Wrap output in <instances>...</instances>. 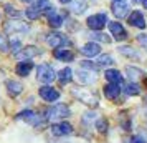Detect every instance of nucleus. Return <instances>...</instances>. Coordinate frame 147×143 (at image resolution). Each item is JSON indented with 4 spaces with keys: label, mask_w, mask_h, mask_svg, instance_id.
<instances>
[{
    "label": "nucleus",
    "mask_w": 147,
    "mask_h": 143,
    "mask_svg": "<svg viewBox=\"0 0 147 143\" xmlns=\"http://www.w3.org/2000/svg\"><path fill=\"white\" fill-rule=\"evenodd\" d=\"M73 95L78 96L81 102L84 103V105H88V107H93V108H96V107L99 105V98H98V95L94 93L93 90H89V88L73 90Z\"/></svg>",
    "instance_id": "1"
},
{
    "label": "nucleus",
    "mask_w": 147,
    "mask_h": 143,
    "mask_svg": "<svg viewBox=\"0 0 147 143\" xmlns=\"http://www.w3.org/2000/svg\"><path fill=\"white\" fill-rule=\"evenodd\" d=\"M56 78V72L53 70L51 65H48V63H41L38 65L36 68V80L41 83H51Z\"/></svg>",
    "instance_id": "2"
},
{
    "label": "nucleus",
    "mask_w": 147,
    "mask_h": 143,
    "mask_svg": "<svg viewBox=\"0 0 147 143\" xmlns=\"http://www.w3.org/2000/svg\"><path fill=\"white\" fill-rule=\"evenodd\" d=\"M68 116H71V110L66 105H53L47 112V118L50 120H65Z\"/></svg>",
    "instance_id": "3"
},
{
    "label": "nucleus",
    "mask_w": 147,
    "mask_h": 143,
    "mask_svg": "<svg viewBox=\"0 0 147 143\" xmlns=\"http://www.w3.org/2000/svg\"><path fill=\"white\" fill-rule=\"evenodd\" d=\"M47 43L51 48H61V47H69L71 40L63 34H50L47 37Z\"/></svg>",
    "instance_id": "4"
},
{
    "label": "nucleus",
    "mask_w": 147,
    "mask_h": 143,
    "mask_svg": "<svg viewBox=\"0 0 147 143\" xmlns=\"http://www.w3.org/2000/svg\"><path fill=\"white\" fill-rule=\"evenodd\" d=\"M3 28H5L7 34H27L30 30V25L20 20H8V22H5Z\"/></svg>",
    "instance_id": "5"
},
{
    "label": "nucleus",
    "mask_w": 147,
    "mask_h": 143,
    "mask_svg": "<svg viewBox=\"0 0 147 143\" xmlns=\"http://www.w3.org/2000/svg\"><path fill=\"white\" fill-rule=\"evenodd\" d=\"M17 120H25L27 123L33 125V127H41V125H43V122H45V120H41V118H40V115H36V113H35V112H32V110L20 112V113L17 115Z\"/></svg>",
    "instance_id": "6"
},
{
    "label": "nucleus",
    "mask_w": 147,
    "mask_h": 143,
    "mask_svg": "<svg viewBox=\"0 0 147 143\" xmlns=\"http://www.w3.org/2000/svg\"><path fill=\"white\" fill-rule=\"evenodd\" d=\"M106 22H107L106 14H94L86 20V23H88V27L91 28V30H98V32H99V30L104 28Z\"/></svg>",
    "instance_id": "7"
},
{
    "label": "nucleus",
    "mask_w": 147,
    "mask_h": 143,
    "mask_svg": "<svg viewBox=\"0 0 147 143\" xmlns=\"http://www.w3.org/2000/svg\"><path fill=\"white\" fill-rule=\"evenodd\" d=\"M50 130H51V135H55V136H66V135H71L73 133V127L68 122L55 123V125H51Z\"/></svg>",
    "instance_id": "8"
},
{
    "label": "nucleus",
    "mask_w": 147,
    "mask_h": 143,
    "mask_svg": "<svg viewBox=\"0 0 147 143\" xmlns=\"http://www.w3.org/2000/svg\"><path fill=\"white\" fill-rule=\"evenodd\" d=\"M40 96L45 100V102H56L58 98H60V92L53 87H50V85H45V87H41L40 88Z\"/></svg>",
    "instance_id": "9"
},
{
    "label": "nucleus",
    "mask_w": 147,
    "mask_h": 143,
    "mask_svg": "<svg viewBox=\"0 0 147 143\" xmlns=\"http://www.w3.org/2000/svg\"><path fill=\"white\" fill-rule=\"evenodd\" d=\"M109 30H111L113 37L117 42H122V40L127 38V32L124 30V27L121 25L119 22H111V23H109Z\"/></svg>",
    "instance_id": "10"
},
{
    "label": "nucleus",
    "mask_w": 147,
    "mask_h": 143,
    "mask_svg": "<svg viewBox=\"0 0 147 143\" xmlns=\"http://www.w3.org/2000/svg\"><path fill=\"white\" fill-rule=\"evenodd\" d=\"M127 12H129V5H127L126 0H116L113 3V14L117 17V18H122L126 17Z\"/></svg>",
    "instance_id": "11"
},
{
    "label": "nucleus",
    "mask_w": 147,
    "mask_h": 143,
    "mask_svg": "<svg viewBox=\"0 0 147 143\" xmlns=\"http://www.w3.org/2000/svg\"><path fill=\"white\" fill-rule=\"evenodd\" d=\"M127 22H129V25H132V27H136V28H144V27H146V18H144V14L139 12V10H136V12H132V14L129 15Z\"/></svg>",
    "instance_id": "12"
},
{
    "label": "nucleus",
    "mask_w": 147,
    "mask_h": 143,
    "mask_svg": "<svg viewBox=\"0 0 147 143\" xmlns=\"http://www.w3.org/2000/svg\"><path fill=\"white\" fill-rule=\"evenodd\" d=\"M80 52L84 55V57H91V58H93V57L101 53V47H99V43H96V42H89V43H86V45L81 47Z\"/></svg>",
    "instance_id": "13"
},
{
    "label": "nucleus",
    "mask_w": 147,
    "mask_h": 143,
    "mask_svg": "<svg viewBox=\"0 0 147 143\" xmlns=\"http://www.w3.org/2000/svg\"><path fill=\"white\" fill-rule=\"evenodd\" d=\"M121 93V87L119 83H109L104 87V96L107 100H117V96Z\"/></svg>",
    "instance_id": "14"
},
{
    "label": "nucleus",
    "mask_w": 147,
    "mask_h": 143,
    "mask_svg": "<svg viewBox=\"0 0 147 143\" xmlns=\"http://www.w3.org/2000/svg\"><path fill=\"white\" fill-rule=\"evenodd\" d=\"M96 72L91 73V70H86V68H83L78 72V82L84 83V85H91V83L96 82V75H94Z\"/></svg>",
    "instance_id": "15"
},
{
    "label": "nucleus",
    "mask_w": 147,
    "mask_h": 143,
    "mask_svg": "<svg viewBox=\"0 0 147 143\" xmlns=\"http://www.w3.org/2000/svg\"><path fill=\"white\" fill-rule=\"evenodd\" d=\"M53 55H55V58H58L61 62H73V58H74L73 52H69L68 48H55Z\"/></svg>",
    "instance_id": "16"
},
{
    "label": "nucleus",
    "mask_w": 147,
    "mask_h": 143,
    "mask_svg": "<svg viewBox=\"0 0 147 143\" xmlns=\"http://www.w3.org/2000/svg\"><path fill=\"white\" fill-rule=\"evenodd\" d=\"M7 92L10 96H17L20 95L22 92H23V85L20 82H15V80H7Z\"/></svg>",
    "instance_id": "17"
},
{
    "label": "nucleus",
    "mask_w": 147,
    "mask_h": 143,
    "mask_svg": "<svg viewBox=\"0 0 147 143\" xmlns=\"http://www.w3.org/2000/svg\"><path fill=\"white\" fill-rule=\"evenodd\" d=\"M104 77H106V80L109 83H122V75H121L119 70H116V68H109L104 72Z\"/></svg>",
    "instance_id": "18"
},
{
    "label": "nucleus",
    "mask_w": 147,
    "mask_h": 143,
    "mask_svg": "<svg viewBox=\"0 0 147 143\" xmlns=\"http://www.w3.org/2000/svg\"><path fill=\"white\" fill-rule=\"evenodd\" d=\"M48 12H50V17H48V23H50V27L60 28L61 25H63V17H61L60 14H56L55 8H50Z\"/></svg>",
    "instance_id": "19"
},
{
    "label": "nucleus",
    "mask_w": 147,
    "mask_h": 143,
    "mask_svg": "<svg viewBox=\"0 0 147 143\" xmlns=\"http://www.w3.org/2000/svg\"><path fill=\"white\" fill-rule=\"evenodd\" d=\"M88 10L86 0H71V12L74 15H81Z\"/></svg>",
    "instance_id": "20"
},
{
    "label": "nucleus",
    "mask_w": 147,
    "mask_h": 143,
    "mask_svg": "<svg viewBox=\"0 0 147 143\" xmlns=\"http://www.w3.org/2000/svg\"><path fill=\"white\" fill-rule=\"evenodd\" d=\"M32 68H33V63L32 62H18L15 72H17V75H20V77H27L32 72Z\"/></svg>",
    "instance_id": "21"
},
{
    "label": "nucleus",
    "mask_w": 147,
    "mask_h": 143,
    "mask_svg": "<svg viewBox=\"0 0 147 143\" xmlns=\"http://www.w3.org/2000/svg\"><path fill=\"white\" fill-rule=\"evenodd\" d=\"M58 80H60L61 85H66V83H69L71 80H73V70L69 67L63 68V70H60V73H58Z\"/></svg>",
    "instance_id": "22"
},
{
    "label": "nucleus",
    "mask_w": 147,
    "mask_h": 143,
    "mask_svg": "<svg viewBox=\"0 0 147 143\" xmlns=\"http://www.w3.org/2000/svg\"><path fill=\"white\" fill-rule=\"evenodd\" d=\"M41 52L38 50L36 47H33V45H30V47H23V50H22L20 53H18V57H25V58H32V57H36V55H40Z\"/></svg>",
    "instance_id": "23"
},
{
    "label": "nucleus",
    "mask_w": 147,
    "mask_h": 143,
    "mask_svg": "<svg viewBox=\"0 0 147 143\" xmlns=\"http://www.w3.org/2000/svg\"><path fill=\"white\" fill-rule=\"evenodd\" d=\"M126 73H127V77L131 78V82H136L139 77H144L146 73L140 70V68H136V67H126Z\"/></svg>",
    "instance_id": "24"
},
{
    "label": "nucleus",
    "mask_w": 147,
    "mask_h": 143,
    "mask_svg": "<svg viewBox=\"0 0 147 143\" xmlns=\"http://www.w3.org/2000/svg\"><path fill=\"white\" fill-rule=\"evenodd\" d=\"M119 52H121L122 55L129 57V58H132V60H139V58H140V53H139V52H136V50H134V48H131V47H121Z\"/></svg>",
    "instance_id": "25"
},
{
    "label": "nucleus",
    "mask_w": 147,
    "mask_h": 143,
    "mask_svg": "<svg viewBox=\"0 0 147 143\" xmlns=\"http://www.w3.org/2000/svg\"><path fill=\"white\" fill-rule=\"evenodd\" d=\"M124 92H126L127 95L134 96V95H139V93H140V88H139V85H137L136 82H129V83L126 85Z\"/></svg>",
    "instance_id": "26"
},
{
    "label": "nucleus",
    "mask_w": 147,
    "mask_h": 143,
    "mask_svg": "<svg viewBox=\"0 0 147 143\" xmlns=\"http://www.w3.org/2000/svg\"><path fill=\"white\" fill-rule=\"evenodd\" d=\"M98 65L99 67H111V65H114V58L111 55H101L98 58Z\"/></svg>",
    "instance_id": "27"
},
{
    "label": "nucleus",
    "mask_w": 147,
    "mask_h": 143,
    "mask_svg": "<svg viewBox=\"0 0 147 143\" xmlns=\"http://www.w3.org/2000/svg\"><path fill=\"white\" fill-rule=\"evenodd\" d=\"M96 128L99 133H107V130H109V123H107L106 118H99L98 122H96Z\"/></svg>",
    "instance_id": "28"
},
{
    "label": "nucleus",
    "mask_w": 147,
    "mask_h": 143,
    "mask_svg": "<svg viewBox=\"0 0 147 143\" xmlns=\"http://www.w3.org/2000/svg\"><path fill=\"white\" fill-rule=\"evenodd\" d=\"M10 48H12V53H13V55H18L22 50H23L22 42L18 40V38H12V42H10Z\"/></svg>",
    "instance_id": "29"
},
{
    "label": "nucleus",
    "mask_w": 147,
    "mask_h": 143,
    "mask_svg": "<svg viewBox=\"0 0 147 143\" xmlns=\"http://www.w3.org/2000/svg\"><path fill=\"white\" fill-rule=\"evenodd\" d=\"M8 50H10V42L5 38V35H0V52L7 53Z\"/></svg>",
    "instance_id": "30"
},
{
    "label": "nucleus",
    "mask_w": 147,
    "mask_h": 143,
    "mask_svg": "<svg viewBox=\"0 0 147 143\" xmlns=\"http://www.w3.org/2000/svg\"><path fill=\"white\" fill-rule=\"evenodd\" d=\"M81 67L83 68H86V70H91V72H98V68H99V65H94V63H91V62H81Z\"/></svg>",
    "instance_id": "31"
},
{
    "label": "nucleus",
    "mask_w": 147,
    "mask_h": 143,
    "mask_svg": "<svg viewBox=\"0 0 147 143\" xmlns=\"http://www.w3.org/2000/svg\"><path fill=\"white\" fill-rule=\"evenodd\" d=\"M91 38H93V40H98V42H104V43L109 42V38H107L106 35L99 34V32H98V34H91Z\"/></svg>",
    "instance_id": "32"
},
{
    "label": "nucleus",
    "mask_w": 147,
    "mask_h": 143,
    "mask_svg": "<svg viewBox=\"0 0 147 143\" xmlns=\"http://www.w3.org/2000/svg\"><path fill=\"white\" fill-rule=\"evenodd\" d=\"M93 120H96V113H94V112H88V113H84V116H83V122L84 123L93 122Z\"/></svg>",
    "instance_id": "33"
},
{
    "label": "nucleus",
    "mask_w": 147,
    "mask_h": 143,
    "mask_svg": "<svg viewBox=\"0 0 147 143\" xmlns=\"http://www.w3.org/2000/svg\"><path fill=\"white\" fill-rule=\"evenodd\" d=\"M5 10H7L8 15H15V17H18V15H20V12H17L15 7H12V5H5Z\"/></svg>",
    "instance_id": "34"
},
{
    "label": "nucleus",
    "mask_w": 147,
    "mask_h": 143,
    "mask_svg": "<svg viewBox=\"0 0 147 143\" xmlns=\"http://www.w3.org/2000/svg\"><path fill=\"white\" fill-rule=\"evenodd\" d=\"M137 42H139L140 45H142V47L147 50V35H144V34L139 35V37H137Z\"/></svg>",
    "instance_id": "35"
},
{
    "label": "nucleus",
    "mask_w": 147,
    "mask_h": 143,
    "mask_svg": "<svg viewBox=\"0 0 147 143\" xmlns=\"http://www.w3.org/2000/svg\"><path fill=\"white\" fill-rule=\"evenodd\" d=\"M129 143H147L142 136H132L131 140H129Z\"/></svg>",
    "instance_id": "36"
},
{
    "label": "nucleus",
    "mask_w": 147,
    "mask_h": 143,
    "mask_svg": "<svg viewBox=\"0 0 147 143\" xmlns=\"http://www.w3.org/2000/svg\"><path fill=\"white\" fill-rule=\"evenodd\" d=\"M142 5H144V8H147V0H142Z\"/></svg>",
    "instance_id": "37"
},
{
    "label": "nucleus",
    "mask_w": 147,
    "mask_h": 143,
    "mask_svg": "<svg viewBox=\"0 0 147 143\" xmlns=\"http://www.w3.org/2000/svg\"><path fill=\"white\" fill-rule=\"evenodd\" d=\"M61 3H69V2H71V0H60Z\"/></svg>",
    "instance_id": "38"
},
{
    "label": "nucleus",
    "mask_w": 147,
    "mask_h": 143,
    "mask_svg": "<svg viewBox=\"0 0 147 143\" xmlns=\"http://www.w3.org/2000/svg\"><path fill=\"white\" fill-rule=\"evenodd\" d=\"M22 2H25V3H28V2H33V0H22Z\"/></svg>",
    "instance_id": "39"
},
{
    "label": "nucleus",
    "mask_w": 147,
    "mask_h": 143,
    "mask_svg": "<svg viewBox=\"0 0 147 143\" xmlns=\"http://www.w3.org/2000/svg\"><path fill=\"white\" fill-rule=\"evenodd\" d=\"M113 2H116V0H113Z\"/></svg>",
    "instance_id": "40"
}]
</instances>
